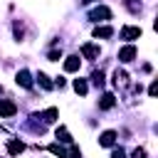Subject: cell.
Returning a JSON list of instances; mask_svg holds the SVG:
<instances>
[{
  "label": "cell",
  "instance_id": "52a82bcc",
  "mask_svg": "<svg viewBox=\"0 0 158 158\" xmlns=\"http://www.w3.org/2000/svg\"><path fill=\"white\" fill-rule=\"evenodd\" d=\"M79 64H81L79 57H67V59H64V72H77Z\"/></svg>",
  "mask_w": 158,
  "mask_h": 158
},
{
  "label": "cell",
  "instance_id": "d6986e66",
  "mask_svg": "<svg viewBox=\"0 0 158 158\" xmlns=\"http://www.w3.org/2000/svg\"><path fill=\"white\" fill-rule=\"evenodd\" d=\"M15 37L22 40V25H20V22H15Z\"/></svg>",
  "mask_w": 158,
  "mask_h": 158
},
{
  "label": "cell",
  "instance_id": "8992f818",
  "mask_svg": "<svg viewBox=\"0 0 158 158\" xmlns=\"http://www.w3.org/2000/svg\"><path fill=\"white\" fill-rule=\"evenodd\" d=\"M81 54H84L86 59H96V57H99V47H94V44H81Z\"/></svg>",
  "mask_w": 158,
  "mask_h": 158
},
{
  "label": "cell",
  "instance_id": "9a60e30c",
  "mask_svg": "<svg viewBox=\"0 0 158 158\" xmlns=\"http://www.w3.org/2000/svg\"><path fill=\"white\" fill-rule=\"evenodd\" d=\"M111 35H114L111 27H96L94 30V37H111Z\"/></svg>",
  "mask_w": 158,
  "mask_h": 158
},
{
  "label": "cell",
  "instance_id": "6da1fadb",
  "mask_svg": "<svg viewBox=\"0 0 158 158\" xmlns=\"http://www.w3.org/2000/svg\"><path fill=\"white\" fill-rule=\"evenodd\" d=\"M89 20H94V22H99V20H111V10L104 7V5H99V7H94V10L89 12Z\"/></svg>",
  "mask_w": 158,
  "mask_h": 158
},
{
  "label": "cell",
  "instance_id": "d4e9b609",
  "mask_svg": "<svg viewBox=\"0 0 158 158\" xmlns=\"http://www.w3.org/2000/svg\"><path fill=\"white\" fill-rule=\"evenodd\" d=\"M0 91H2V86H0Z\"/></svg>",
  "mask_w": 158,
  "mask_h": 158
},
{
  "label": "cell",
  "instance_id": "4fadbf2b",
  "mask_svg": "<svg viewBox=\"0 0 158 158\" xmlns=\"http://www.w3.org/2000/svg\"><path fill=\"white\" fill-rule=\"evenodd\" d=\"M57 116H59V111H57V109H47V111L42 114V118H44L47 123H52V121H57Z\"/></svg>",
  "mask_w": 158,
  "mask_h": 158
},
{
  "label": "cell",
  "instance_id": "5bb4252c",
  "mask_svg": "<svg viewBox=\"0 0 158 158\" xmlns=\"http://www.w3.org/2000/svg\"><path fill=\"white\" fill-rule=\"evenodd\" d=\"M57 138H59V141H64V143H72V136H69V131H67L64 126H59V128H57Z\"/></svg>",
  "mask_w": 158,
  "mask_h": 158
},
{
  "label": "cell",
  "instance_id": "2e32d148",
  "mask_svg": "<svg viewBox=\"0 0 158 158\" xmlns=\"http://www.w3.org/2000/svg\"><path fill=\"white\" fill-rule=\"evenodd\" d=\"M49 153H54V156H59V158H67V151H64L59 143H52V146H49Z\"/></svg>",
  "mask_w": 158,
  "mask_h": 158
},
{
  "label": "cell",
  "instance_id": "7a4b0ae2",
  "mask_svg": "<svg viewBox=\"0 0 158 158\" xmlns=\"http://www.w3.org/2000/svg\"><path fill=\"white\" fill-rule=\"evenodd\" d=\"M17 114V106L12 101H0V118H7V116H15Z\"/></svg>",
  "mask_w": 158,
  "mask_h": 158
},
{
  "label": "cell",
  "instance_id": "7c38bea8",
  "mask_svg": "<svg viewBox=\"0 0 158 158\" xmlns=\"http://www.w3.org/2000/svg\"><path fill=\"white\" fill-rule=\"evenodd\" d=\"M74 91H77V94H86V91H89L86 81H84V79H74Z\"/></svg>",
  "mask_w": 158,
  "mask_h": 158
},
{
  "label": "cell",
  "instance_id": "5b68a950",
  "mask_svg": "<svg viewBox=\"0 0 158 158\" xmlns=\"http://www.w3.org/2000/svg\"><path fill=\"white\" fill-rule=\"evenodd\" d=\"M15 81H17L20 86H25V89H30V86H32V79H30V72H27V69H22V72H17V77H15Z\"/></svg>",
  "mask_w": 158,
  "mask_h": 158
},
{
  "label": "cell",
  "instance_id": "9c48e42d",
  "mask_svg": "<svg viewBox=\"0 0 158 158\" xmlns=\"http://www.w3.org/2000/svg\"><path fill=\"white\" fill-rule=\"evenodd\" d=\"M114 141H116V131H104L101 138H99L101 146H114Z\"/></svg>",
  "mask_w": 158,
  "mask_h": 158
},
{
  "label": "cell",
  "instance_id": "7402d4cb",
  "mask_svg": "<svg viewBox=\"0 0 158 158\" xmlns=\"http://www.w3.org/2000/svg\"><path fill=\"white\" fill-rule=\"evenodd\" d=\"M111 158H126V156H123V151H121V148H116V151L111 153Z\"/></svg>",
  "mask_w": 158,
  "mask_h": 158
},
{
  "label": "cell",
  "instance_id": "30bf717a",
  "mask_svg": "<svg viewBox=\"0 0 158 158\" xmlns=\"http://www.w3.org/2000/svg\"><path fill=\"white\" fill-rule=\"evenodd\" d=\"M22 151H25V143H22V141H10V143H7V153H10V156H17V153H22Z\"/></svg>",
  "mask_w": 158,
  "mask_h": 158
},
{
  "label": "cell",
  "instance_id": "cb8c5ba5",
  "mask_svg": "<svg viewBox=\"0 0 158 158\" xmlns=\"http://www.w3.org/2000/svg\"><path fill=\"white\" fill-rule=\"evenodd\" d=\"M81 2H84V5H89V2H96V0H81Z\"/></svg>",
  "mask_w": 158,
  "mask_h": 158
},
{
  "label": "cell",
  "instance_id": "277c9868",
  "mask_svg": "<svg viewBox=\"0 0 158 158\" xmlns=\"http://www.w3.org/2000/svg\"><path fill=\"white\" fill-rule=\"evenodd\" d=\"M141 37V27H123L121 30V40H138Z\"/></svg>",
  "mask_w": 158,
  "mask_h": 158
},
{
  "label": "cell",
  "instance_id": "603a6c76",
  "mask_svg": "<svg viewBox=\"0 0 158 158\" xmlns=\"http://www.w3.org/2000/svg\"><path fill=\"white\" fill-rule=\"evenodd\" d=\"M156 89H158V84H156V81H153V84H151V86H148V94H151V96H156Z\"/></svg>",
  "mask_w": 158,
  "mask_h": 158
},
{
  "label": "cell",
  "instance_id": "ba28073f",
  "mask_svg": "<svg viewBox=\"0 0 158 158\" xmlns=\"http://www.w3.org/2000/svg\"><path fill=\"white\" fill-rule=\"evenodd\" d=\"M114 104H116V99H114L111 94H104V96H101V101H99V109L109 111V109H114Z\"/></svg>",
  "mask_w": 158,
  "mask_h": 158
},
{
  "label": "cell",
  "instance_id": "ffe728a7",
  "mask_svg": "<svg viewBox=\"0 0 158 158\" xmlns=\"http://www.w3.org/2000/svg\"><path fill=\"white\" fill-rule=\"evenodd\" d=\"M133 158H146V148H136L133 151Z\"/></svg>",
  "mask_w": 158,
  "mask_h": 158
},
{
  "label": "cell",
  "instance_id": "8fae6325",
  "mask_svg": "<svg viewBox=\"0 0 158 158\" xmlns=\"http://www.w3.org/2000/svg\"><path fill=\"white\" fill-rule=\"evenodd\" d=\"M126 81H128V74H126L123 69H116V72H114V84H116V86H123Z\"/></svg>",
  "mask_w": 158,
  "mask_h": 158
},
{
  "label": "cell",
  "instance_id": "e0dca14e",
  "mask_svg": "<svg viewBox=\"0 0 158 158\" xmlns=\"http://www.w3.org/2000/svg\"><path fill=\"white\" fill-rule=\"evenodd\" d=\"M37 81H40V86H42V89H52V84H49L47 74H42V72H40V74H37Z\"/></svg>",
  "mask_w": 158,
  "mask_h": 158
},
{
  "label": "cell",
  "instance_id": "3957f363",
  "mask_svg": "<svg viewBox=\"0 0 158 158\" xmlns=\"http://www.w3.org/2000/svg\"><path fill=\"white\" fill-rule=\"evenodd\" d=\"M118 59H121V62H133V59H136V47H133V44L123 47V49L118 52Z\"/></svg>",
  "mask_w": 158,
  "mask_h": 158
},
{
  "label": "cell",
  "instance_id": "ac0fdd59",
  "mask_svg": "<svg viewBox=\"0 0 158 158\" xmlns=\"http://www.w3.org/2000/svg\"><path fill=\"white\" fill-rule=\"evenodd\" d=\"M91 81H94L96 86H104V74H101V72H94V74H91Z\"/></svg>",
  "mask_w": 158,
  "mask_h": 158
},
{
  "label": "cell",
  "instance_id": "44dd1931",
  "mask_svg": "<svg viewBox=\"0 0 158 158\" xmlns=\"http://www.w3.org/2000/svg\"><path fill=\"white\" fill-rule=\"evenodd\" d=\"M62 57V52H49V62H57Z\"/></svg>",
  "mask_w": 158,
  "mask_h": 158
}]
</instances>
